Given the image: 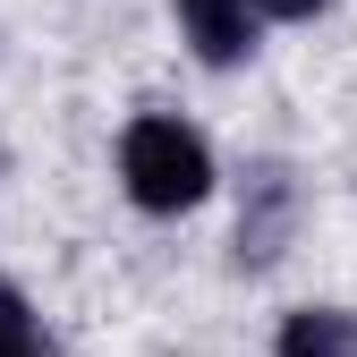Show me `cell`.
<instances>
[{"instance_id":"6da1fadb","label":"cell","mask_w":357,"mask_h":357,"mask_svg":"<svg viewBox=\"0 0 357 357\" xmlns=\"http://www.w3.org/2000/svg\"><path fill=\"white\" fill-rule=\"evenodd\" d=\"M111 170H119V196L153 213V221H178V213H196L213 204L221 188V153L196 119H178V111H137L119 128V145H111Z\"/></svg>"},{"instance_id":"7a4b0ae2","label":"cell","mask_w":357,"mask_h":357,"mask_svg":"<svg viewBox=\"0 0 357 357\" xmlns=\"http://www.w3.org/2000/svg\"><path fill=\"white\" fill-rule=\"evenodd\" d=\"M170 17H178V43L196 52V68H247L264 43L255 0H170Z\"/></svg>"},{"instance_id":"3957f363","label":"cell","mask_w":357,"mask_h":357,"mask_svg":"<svg viewBox=\"0 0 357 357\" xmlns=\"http://www.w3.org/2000/svg\"><path fill=\"white\" fill-rule=\"evenodd\" d=\"M289 230H298V178L281 162H255L247 170V204H238V264H247V273L281 264Z\"/></svg>"},{"instance_id":"277c9868","label":"cell","mask_w":357,"mask_h":357,"mask_svg":"<svg viewBox=\"0 0 357 357\" xmlns=\"http://www.w3.org/2000/svg\"><path fill=\"white\" fill-rule=\"evenodd\" d=\"M273 357H357V315L349 306H289Z\"/></svg>"},{"instance_id":"5b68a950","label":"cell","mask_w":357,"mask_h":357,"mask_svg":"<svg viewBox=\"0 0 357 357\" xmlns=\"http://www.w3.org/2000/svg\"><path fill=\"white\" fill-rule=\"evenodd\" d=\"M0 357H60L52 332H43V315H34V298L9 273H0Z\"/></svg>"},{"instance_id":"8992f818","label":"cell","mask_w":357,"mask_h":357,"mask_svg":"<svg viewBox=\"0 0 357 357\" xmlns=\"http://www.w3.org/2000/svg\"><path fill=\"white\" fill-rule=\"evenodd\" d=\"M255 17L264 26H315V17H332V0H255Z\"/></svg>"}]
</instances>
